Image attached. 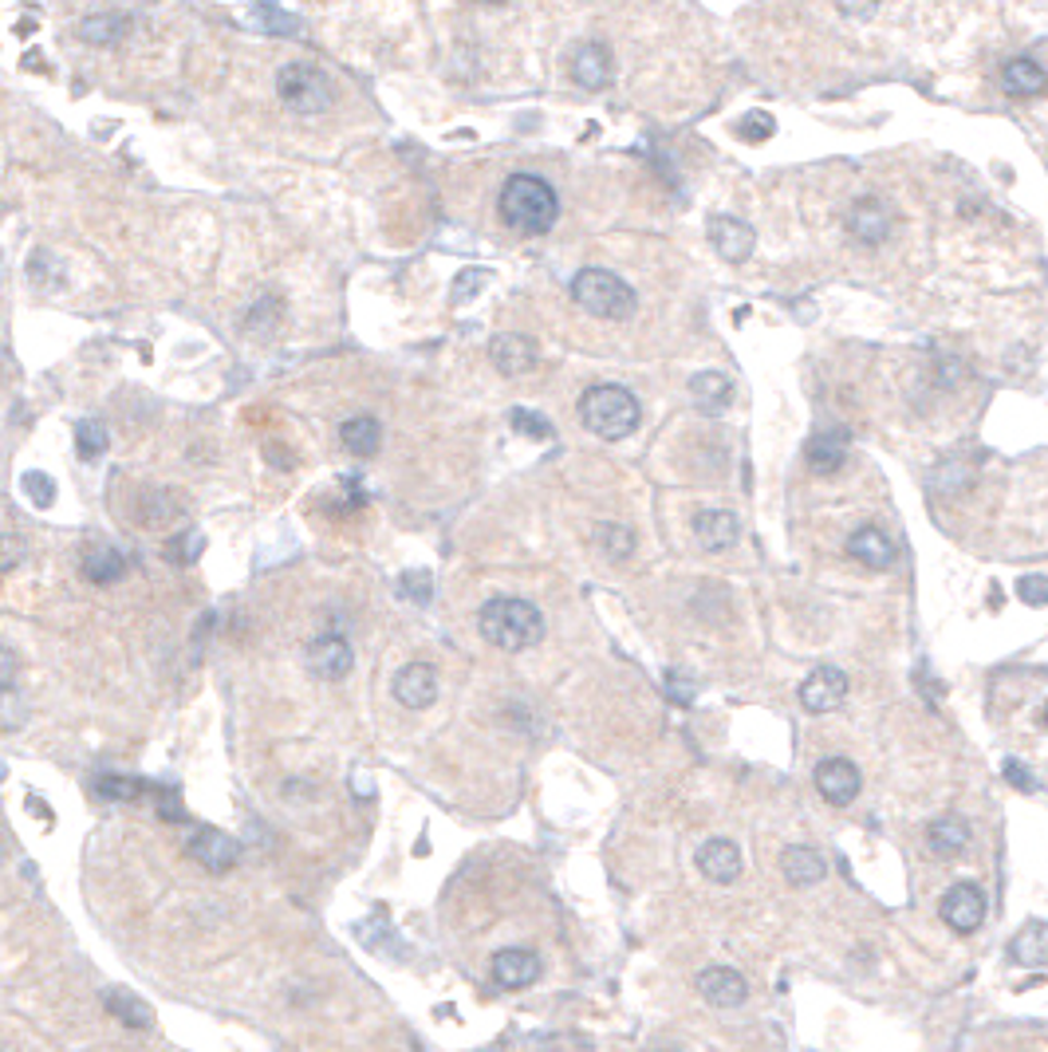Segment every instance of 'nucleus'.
<instances>
[{"label":"nucleus","mask_w":1048,"mask_h":1052,"mask_svg":"<svg viewBox=\"0 0 1048 1052\" xmlns=\"http://www.w3.org/2000/svg\"><path fill=\"white\" fill-rule=\"evenodd\" d=\"M497 209H501L504 225H513V229H521V233H533V237H540V233H548V229L556 225V217H560V197H556V189L548 186L545 178L513 174L501 186Z\"/></svg>","instance_id":"obj_1"},{"label":"nucleus","mask_w":1048,"mask_h":1052,"mask_svg":"<svg viewBox=\"0 0 1048 1052\" xmlns=\"http://www.w3.org/2000/svg\"><path fill=\"white\" fill-rule=\"evenodd\" d=\"M477 631L497 650H528L545 639V615L516 596H497L477 611Z\"/></svg>","instance_id":"obj_2"},{"label":"nucleus","mask_w":1048,"mask_h":1052,"mask_svg":"<svg viewBox=\"0 0 1048 1052\" xmlns=\"http://www.w3.org/2000/svg\"><path fill=\"white\" fill-rule=\"evenodd\" d=\"M580 418H584V426L596 433V438L619 442V438L635 433L643 411H638V399L627 391V387H619V382H599V387L584 391V399H580Z\"/></svg>","instance_id":"obj_3"},{"label":"nucleus","mask_w":1048,"mask_h":1052,"mask_svg":"<svg viewBox=\"0 0 1048 1052\" xmlns=\"http://www.w3.org/2000/svg\"><path fill=\"white\" fill-rule=\"evenodd\" d=\"M572 299H576L587 316H596V320H627L638 308L635 289L607 269L576 272V280H572Z\"/></svg>","instance_id":"obj_4"},{"label":"nucleus","mask_w":1048,"mask_h":1052,"mask_svg":"<svg viewBox=\"0 0 1048 1052\" xmlns=\"http://www.w3.org/2000/svg\"><path fill=\"white\" fill-rule=\"evenodd\" d=\"M277 95L296 114H324L331 107V79L312 63H289L277 75Z\"/></svg>","instance_id":"obj_5"},{"label":"nucleus","mask_w":1048,"mask_h":1052,"mask_svg":"<svg viewBox=\"0 0 1048 1052\" xmlns=\"http://www.w3.org/2000/svg\"><path fill=\"white\" fill-rule=\"evenodd\" d=\"M938 915L954 934H974L986 922V891L977 883H954L938 903Z\"/></svg>","instance_id":"obj_6"},{"label":"nucleus","mask_w":1048,"mask_h":1052,"mask_svg":"<svg viewBox=\"0 0 1048 1052\" xmlns=\"http://www.w3.org/2000/svg\"><path fill=\"white\" fill-rule=\"evenodd\" d=\"M816 788H820L828 805L848 808L860 796V788H864V776H860L855 761H848V757H824L816 764Z\"/></svg>","instance_id":"obj_7"},{"label":"nucleus","mask_w":1048,"mask_h":1052,"mask_svg":"<svg viewBox=\"0 0 1048 1052\" xmlns=\"http://www.w3.org/2000/svg\"><path fill=\"white\" fill-rule=\"evenodd\" d=\"M355 666V650L343 635H316L308 643V671L324 682H340Z\"/></svg>","instance_id":"obj_8"},{"label":"nucleus","mask_w":1048,"mask_h":1052,"mask_svg":"<svg viewBox=\"0 0 1048 1052\" xmlns=\"http://www.w3.org/2000/svg\"><path fill=\"white\" fill-rule=\"evenodd\" d=\"M848 698V674L836 666H820L801 682V706L808 713H832Z\"/></svg>","instance_id":"obj_9"},{"label":"nucleus","mask_w":1048,"mask_h":1052,"mask_svg":"<svg viewBox=\"0 0 1048 1052\" xmlns=\"http://www.w3.org/2000/svg\"><path fill=\"white\" fill-rule=\"evenodd\" d=\"M394 698L406 710H426L438 698V671L430 662H406L399 674H394Z\"/></svg>","instance_id":"obj_10"},{"label":"nucleus","mask_w":1048,"mask_h":1052,"mask_svg":"<svg viewBox=\"0 0 1048 1052\" xmlns=\"http://www.w3.org/2000/svg\"><path fill=\"white\" fill-rule=\"evenodd\" d=\"M753 241H757V233H753L750 221H738V217H709V245L718 248L721 260H730V265H741V260L753 253Z\"/></svg>","instance_id":"obj_11"},{"label":"nucleus","mask_w":1048,"mask_h":1052,"mask_svg":"<svg viewBox=\"0 0 1048 1052\" xmlns=\"http://www.w3.org/2000/svg\"><path fill=\"white\" fill-rule=\"evenodd\" d=\"M190 856L206 867V871H214V876H226V871L236 867V859H241V844L233 836H226V832H217V828H202L190 840Z\"/></svg>","instance_id":"obj_12"},{"label":"nucleus","mask_w":1048,"mask_h":1052,"mask_svg":"<svg viewBox=\"0 0 1048 1052\" xmlns=\"http://www.w3.org/2000/svg\"><path fill=\"white\" fill-rule=\"evenodd\" d=\"M891 225H894V213L887 201H879V197H864V201H855L852 213H848V229H852L855 241H864V245H884L887 237H891Z\"/></svg>","instance_id":"obj_13"},{"label":"nucleus","mask_w":1048,"mask_h":1052,"mask_svg":"<svg viewBox=\"0 0 1048 1052\" xmlns=\"http://www.w3.org/2000/svg\"><path fill=\"white\" fill-rule=\"evenodd\" d=\"M536 978H540V958L533 950L509 946L493 954V981L501 990H528Z\"/></svg>","instance_id":"obj_14"},{"label":"nucleus","mask_w":1048,"mask_h":1052,"mask_svg":"<svg viewBox=\"0 0 1048 1052\" xmlns=\"http://www.w3.org/2000/svg\"><path fill=\"white\" fill-rule=\"evenodd\" d=\"M489 359H493V367L501 375L521 379V375H528L536 367V343L528 340V335L504 331V335H497V340L489 343Z\"/></svg>","instance_id":"obj_15"},{"label":"nucleus","mask_w":1048,"mask_h":1052,"mask_svg":"<svg viewBox=\"0 0 1048 1052\" xmlns=\"http://www.w3.org/2000/svg\"><path fill=\"white\" fill-rule=\"evenodd\" d=\"M698 993L709 1005H718V1010H733V1005H741V1001L750 998V986L730 966H709V970L698 974Z\"/></svg>","instance_id":"obj_16"},{"label":"nucleus","mask_w":1048,"mask_h":1052,"mask_svg":"<svg viewBox=\"0 0 1048 1052\" xmlns=\"http://www.w3.org/2000/svg\"><path fill=\"white\" fill-rule=\"evenodd\" d=\"M572 79L580 87H587V91H604L607 83H611V52H607L604 44L596 40L580 44L576 56H572Z\"/></svg>","instance_id":"obj_17"},{"label":"nucleus","mask_w":1048,"mask_h":1052,"mask_svg":"<svg viewBox=\"0 0 1048 1052\" xmlns=\"http://www.w3.org/2000/svg\"><path fill=\"white\" fill-rule=\"evenodd\" d=\"M848 556L860 560L864 567H875V572H887L894 564V545L884 528H855L848 537Z\"/></svg>","instance_id":"obj_18"},{"label":"nucleus","mask_w":1048,"mask_h":1052,"mask_svg":"<svg viewBox=\"0 0 1048 1052\" xmlns=\"http://www.w3.org/2000/svg\"><path fill=\"white\" fill-rule=\"evenodd\" d=\"M694 537H698V545L706 548V552H726V548L738 545L741 525H738V516L726 513V509H709V513L694 516Z\"/></svg>","instance_id":"obj_19"},{"label":"nucleus","mask_w":1048,"mask_h":1052,"mask_svg":"<svg viewBox=\"0 0 1048 1052\" xmlns=\"http://www.w3.org/2000/svg\"><path fill=\"white\" fill-rule=\"evenodd\" d=\"M698 867L709 883H733L741 876V852L730 840H706L698 847Z\"/></svg>","instance_id":"obj_20"},{"label":"nucleus","mask_w":1048,"mask_h":1052,"mask_svg":"<svg viewBox=\"0 0 1048 1052\" xmlns=\"http://www.w3.org/2000/svg\"><path fill=\"white\" fill-rule=\"evenodd\" d=\"M781 871L792 888H813V883H820V879L828 876V864H824V856L816 852V847L792 844L781 852Z\"/></svg>","instance_id":"obj_21"},{"label":"nucleus","mask_w":1048,"mask_h":1052,"mask_svg":"<svg viewBox=\"0 0 1048 1052\" xmlns=\"http://www.w3.org/2000/svg\"><path fill=\"white\" fill-rule=\"evenodd\" d=\"M83 576L92 584H119L126 576V556L111 545H92L83 548Z\"/></svg>","instance_id":"obj_22"},{"label":"nucleus","mask_w":1048,"mask_h":1052,"mask_svg":"<svg viewBox=\"0 0 1048 1052\" xmlns=\"http://www.w3.org/2000/svg\"><path fill=\"white\" fill-rule=\"evenodd\" d=\"M926 844H930V852L935 856H962L970 847V828L966 820H958V816H938L935 824L926 828Z\"/></svg>","instance_id":"obj_23"},{"label":"nucleus","mask_w":1048,"mask_h":1052,"mask_svg":"<svg viewBox=\"0 0 1048 1052\" xmlns=\"http://www.w3.org/2000/svg\"><path fill=\"white\" fill-rule=\"evenodd\" d=\"M804 457H808V465H813L816 474H836V469L843 465V457H848V433L843 430L813 433V442H808Z\"/></svg>","instance_id":"obj_24"},{"label":"nucleus","mask_w":1048,"mask_h":1052,"mask_svg":"<svg viewBox=\"0 0 1048 1052\" xmlns=\"http://www.w3.org/2000/svg\"><path fill=\"white\" fill-rule=\"evenodd\" d=\"M690 394H694V403H698L706 414H721V411H730V403H733V382L718 371H702L690 379Z\"/></svg>","instance_id":"obj_25"},{"label":"nucleus","mask_w":1048,"mask_h":1052,"mask_svg":"<svg viewBox=\"0 0 1048 1052\" xmlns=\"http://www.w3.org/2000/svg\"><path fill=\"white\" fill-rule=\"evenodd\" d=\"M340 442L348 454L355 457H375L382 445V426L375 423V418H367V414H360V418H348V423L340 426Z\"/></svg>","instance_id":"obj_26"},{"label":"nucleus","mask_w":1048,"mask_h":1052,"mask_svg":"<svg viewBox=\"0 0 1048 1052\" xmlns=\"http://www.w3.org/2000/svg\"><path fill=\"white\" fill-rule=\"evenodd\" d=\"M1001 83H1006L1009 95H1017V99H1033V95L1045 91L1048 75H1045V68H1040V63H1033V60H1025V56H1021V60L1006 63Z\"/></svg>","instance_id":"obj_27"},{"label":"nucleus","mask_w":1048,"mask_h":1052,"mask_svg":"<svg viewBox=\"0 0 1048 1052\" xmlns=\"http://www.w3.org/2000/svg\"><path fill=\"white\" fill-rule=\"evenodd\" d=\"M1009 958L1021 962V966H1033V970H1040L1048 958V930L1045 922H1028V927H1021V934L1013 942H1009Z\"/></svg>","instance_id":"obj_28"},{"label":"nucleus","mask_w":1048,"mask_h":1052,"mask_svg":"<svg viewBox=\"0 0 1048 1052\" xmlns=\"http://www.w3.org/2000/svg\"><path fill=\"white\" fill-rule=\"evenodd\" d=\"M131 32V16H123V12H99V16H87V21L80 24V40L83 44H119Z\"/></svg>","instance_id":"obj_29"},{"label":"nucleus","mask_w":1048,"mask_h":1052,"mask_svg":"<svg viewBox=\"0 0 1048 1052\" xmlns=\"http://www.w3.org/2000/svg\"><path fill=\"white\" fill-rule=\"evenodd\" d=\"M107 1013H111L114 1022L131 1025V1029H150L155 1025V1010L146 1005V1001H138L134 993L126 990H107Z\"/></svg>","instance_id":"obj_30"},{"label":"nucleus","mask_w":1048,"mask_h":1052,"mask_svg":"<svg viewBox=\"0 0 1048 1052\" xmlns=\"http://www.w3.org/2000/svg\"><path fill=\"white\" fill-rule=\"evenodd\" d=\"M248 24H257V28L268 32V36H296L300 32L296 16L284 12L280 4H272V0H265V4H257V9L248 12Z\"/></svg>","instance_id":"obj_31"},{"label":"nucleus","mask_w":1048,"mask_h":1052,"mask_svg":"<svg viewBox=\"0 0 1048 1052\" xmlns=\"http://www.w3.org/2000/svg\"><path fill=\"white\" fill-rule=\"evenodd\" d=\"M107 445H111V433H107V426L99 423V418H83V423L75 426V454H80L83 462L103 457Z\"/></svg>","instance_id":"obj_32"},{"label":"nucleus","mask_w":1048,"mask_h":1052,"mask_svg":"<svg viewBox=\"0 0 1048 1052\" xmlns=\"http://www.w3.org/2000/svg\"><path fill=\"white\" fill-rule=\"evenodd\" d=\"M509 426H513L516 433H524V438H533V442H548V438L556 433L545 414L528 411V406H513V411H509Z\"/></svg>","instance_id":"obj_33"},{"label":"nucleus","mask_w":1048,"mask_h":1052,"mask_svg":"<svg viewBox=\"0 0 1048 1052\" xmlns=\"http://www.w3.org/2000/svg\"><path fill=\"white\" fill-rule=\"evenodd\" d=\"M95 793L103 796V800H111V805H131V800L143 796V781H134V776H99L95 781Z\"/></svg>","instance_id":"obj_34"},{"label":"nucleus","mask_w":1048,"mask_h":1052,"mask_svg":"<svg viewBox=\"0 0 1048 1052\" xmlns=\"http://www.w3.org/2000/svg\"><path fill=\"white\" fill-rule=\"evenodd\" d=\"M596 545L604 548V556L627 560L631 548H635V537H631V528H623V525H599L596 528Z\"/></svg>","instance_id":"obj_35"},{"label":"nucleus","mask_w":1048,"mask_h":1052,"mask_svg":"<svg viewBox=\"0 0 1048 1052\" xmlns=\"http://www.w3.org/2000/svg\"><path fill=\"white\" fill-rule=\"evenodd\" d=\"M202 548H206V537H202V533H182V537H174L170 545H166V560H170V564L190 567L197 556H202Z\"/></svg>","instance_id":"obj_36"},{"label":"nucleus","mask_w":1048,"mask_h":1052,"mask_svg":"<svg viewBox=\"0 0 1048 1052\" xmlns=\"http://www.w3.org/2000/svg\"><path fill=\"white\" fill-rule=\"evenodd\" d=\"M28 722V706H24V698L12 686H0V725L4 730H21V725Z\"/></svg>","instance_id":"obj_37"},{"label":"nucleus","mask_w":1048,"mask_h":1052,"mask_svg":"<svg viewBox=\"0 0 1048 1052\" xmlns=\"http://www.w3.org/2000/svg\"><path fill=\"white\" fill-rule=\"evenodd\" d=\"M24 493H28V501L36 509H48L56 505V481L48 474H40V469H32V474H24Z\"/></svg>","instance_id":"obj_38"},{"label":"nucleus","mask_w":1048,"mask_h":1052,"mask_svg":"<svg viewBox=\"0 0 1048 1052\" xmlns=\"http://www.w3.org/2000/svg\"><path fill=\"white\" fill-rule=\"evenodd\" d=\"M399 596L411 599V603H426L434 596V579L430 572H402L399 579Z\"/></svg>","instance_id":"obj_39"},{"label":"nucleus","mask_w":1048,"mask_h":1052,"mask_svg":"<svg viewBox=\"0 0 1048 1052\" xmlns=\"http://www.w3.org/2000/svg\"><path fill=\"white\" fill-rule=\"evenodd\" d=\"M489 280V272L485 269H465L462 277L453 280V292H450V304H470L477 292H482V284Z\"/></svg>","instance_id":"obj_40"},{"label":"nucleus","mask_w":1048,"mask_h":1052,"mask_svg":"<svg viewBox=\"0 0 1048 1052\" xmlns=\"http://www.w3.org/2000/svg\"><path fill=\"white\" fill-rule=\"evenodd\" d=\"M277 316H280V299L277 296H268V299H260L257 308L248 311V331H272V323H277Z\"/></svg>","instance_id":"obj_41"},{"label":"nucleus","mask_w":1048,"mask_h":1052,"mask_svg":"<svg viewBox=\"0 0 1048 1052\" xmlns=\"http://www.w3.org/2000/svg\"><path fill=\"white\" fill-rule=\"evenodd\" d=\"M738 135L745 138V143H765V138L772 135V119H769V114H760V111L745 114V119H741V126H738Z\"/></svg>","instance_id":"obj_42"},{"label":"nucleus","mask_w":1048,"mask_h":1052,"mask_svg":"<svg viewBox=\"0 0 1048 1052\" xmlns=\"http://www.w3.org/2000/svg\"><path fill=\"white\" fill-rule=\"evenodd\" d=\"M28 277L36 280V284H44V289H56V284L63 280L60 272H52V253H44V248L28 260Z\"/></svg>","instance_id":"obj_43"},{"label":"nucleus","mask_w":1048,"mask_h":1052,"mask_svg":"<svg viewBox=\"0 0 1048 1052\" xmlns=\"http://www.w3.org/2000/svg\"><path fill=\"white\" fill-rule=\"evenodd\" d=\"M1017 596L1033 608H1045L1048 603V579L1045 576H1021L1017 579Z\"/></svg>","instance_id":"obj_44"},{"label":"nucleus","mask_w":1048,"mask_h":1052,"mask_svg":"<svg viewBox=\"0 0 1048 1052\" xmlns=\"http://www.w3.org/2000/svg\"><path fill=\"white\" fill-rule=\"evenodd\" d=\"M21 560H24V540L4 533V537H0V572H12Z\"/></svg>","instance_id":"obj_45"},{"label":"nucleus","mask_w":1048,"mask_h":1052,"mask_svg":"<svg viewBox=\"0 0 1048 1052\" xmlns=\"http://www.w3.org/2000/svg\"><path fill=\"white\" fill-rule=\"evenodd\" d=\"M1006 781L1013 788H1021V793H1037V781H1033V773L1021 761H1006Z\"/></svg>","instance_id":"obj_46"},{"label":"nucleus","mask_w":1048,"mask_h":1052,"mask_svg":"<svg viewBox=\"0 0 1048 1052\" xmlns=\"http://www.w3.org/2000/svg\"><path fill=\"white\" fill-rule=\"evenodd\" d=\"M16 678V655L9 647H0V686H12Z\"/></svg>","instance_id":"obj_47"},{"label":"nucleus","mask_w":1048,"mask_h":1052,"mask_svg":"<svg viewBox=\"0 0 1048 1052\" xmlns=\"http://www.w3.org/2000/svg\"><path fill=\"white\" fill-rule=\"evenodd\" d=\"M477 4H504V0H477Z\"/></svg>","instance_id":"obj_48"},{"label":"nucleus","mask_w":1048,"mask_h":1052,"mask_svg":"<svg viewBox=\"0 0 1048 1052\" xmlns=\"http://www.w3.org/2000/svg\"><path fill=\"white\" fill-rule=\"evenodd\" d=\"M4 773H9V769H4V761H0V781H4Z\"/></svg>","instance_id":"obj_49"},{"label":"nucleus","mask_w":1048,"mask_h":1052,"mask_svg":"<svg viewBox=\"0 0 1048 1052\" xmlns=\"http://www.w3.org/2000/svg\"><path fill=\"white\" fill-rule=\"evenodd\" d=\"M658 1052H674V1049H658Z\"/></svg>","instance_id":"obj_50"}]
</instances>
